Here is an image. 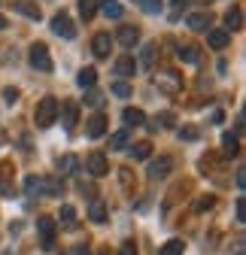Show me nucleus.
Returning <instances> with one entry per match:
<instances>
[{"label":"nucleus","mask_w":246,"mask_h":255,"mask_svg":"<svg viewBox=\"0 0 246 255\" xmlns=\"http://www.w3.org/2000/svg\"><path fill=\"white\" fill-rule=\"evenodd\" d=\"M58 110H61L58 98H43V101L37 104V110H34V122H37V128H52V125L58 122Z\"/></svg>","instance_id":"nucleus-1"},{"label":"nucleus","mask_w":246,"mask_h":255,"mask_svg":"<svg viewBox=\"0 0 246 255\" xmlns=\"http://www.w3.org/2000/svg\"><path fill=\"white\" fill-rule=\"evenodd\" d=\"M155 88L173 98V94L182 91V73H176V70H158L155 73Z\"/></svg>","instance_id":"nucleus-2"},{"label":"nucleus","mask_w":246,"mask_h":255,"mask_svg":"<svg viewBox=\"0 0 246 255\" xmlns=\"http://www.w3.org/2000/svg\"><path fill=\"white\" fill-rule=\"evenodd\" d=\"M27 61H30V67H34V70L52 73V55H49V46H46V43H34V46H30Z\"/></svg>","instance_id":"nucleus-3"},{"label":"nucleus","mask_w":246,"mask_h":255,"mask_svg":"<svg viewBox=\"0 0 246 255\" xmlns=\"http://www.w3.org/2000/svg\"><path fill=\"white\" fill-rule=\"evenodd\" d=\"M37 231H40V246L46 252L55 249V237H58V225H55V219L52 216H40L37 219Z\"/></svg>","instance_id":"nucleus-4"},{"label":"nucleus","mask_w":246,"mask_h":255,"mask_svg":"<svg viewBox=\"0 0 246 255\" xmlns=\"http://www.w3.org/2000/svg\"><path fill=\"white\" fill-rule=\"evenodd\" d=\"M52 30L58 37H64V40H73L76 37V24H73V18L67 15V12H58L55 18H52Z\"/></svg>","instance_id":"nucleus-5"},{"label":"nucleus","mask_w":246,"mask_h":255,"mask_svg":"<svg viewBox=\"0 0 246 255\" xmlns=\"http://www.w3.org/2000/svg\"><path fill=\"white\" fill-rule=\"evenodd\" d=\"M170 170H173V158L170 155H161V158H155V161H149L146 176L149 179H164V176H170Z\"/></svg>","instance_id":"nucleus-6"},{"label":"nucleus","mask_w":246,"mask_h":255,"mask_svg":"<svg viewBox=\"0 0 246 255\" xmlns=\"http://www.w3.org/2000/svg\"><path fill=\"white\" fill-rule=\"evenodd\" d=\"M85 170H88L91 176H107V173H110L107 155H104V152H91V155L85 158Z\"/></svg>","instance_id":"nucleus-7"},{"label":"nucleus","mask_w":246,"mask_h":255,"mask_svg":"<svg viewBox=\"0 0 246 255\" xmlns=\"http://www.w3.org/2000/svg\"><path fill=\"white\" fill-rule=\"evenodd\" d=\"M116 37H119V43L125 46V49H134V46L140 43V27H134V24H122Z\"/></svg>","instance_id":"nucleus-8"},{"label":"nucleus","mask_w":246,"mask_h":255,"mask_svg":"<svg viewBox=\"0 0 246 255\" xmlns=\"http://www.w3.org/2000/svg\"><path fill=\"white\" fill-rule=\"evenodd\" d=\"M0 195L12 198V161H0Z\"/></svg>","instance_id":"nucleus-9"},{"label":"nucleus","mask_w":246,"mask_h":255,"mask_svg":"<svg viewBox=\"0 0 246 255\" xmlns=\"http://www.w3.org/2000/svg\"><path fill=\"white\" fill-rule=\"evenodd\" d=\"M58 116H61V122H64V128H67V131H73V128H76V122H79V107H76L73 101H67L64 107L58 110Z\"/></svg>","instance_id":"nucleus-10"},{"label":"nucleus","mask_w":246,"mask_h":255,"mask_svg":"<svg viewBox=\"0 0 246 255\" xmlns=\"http://www.w3.org/2000/svg\"><path fill=\"white\" fill-rule=\"evenodd\" d=\"M104 131H107V116H104V113H95V116L88 119V125H85V134H88L91 140H98Z\"/></svg>","instance_id":"nucleus-11"},{"label":"nucleus","mask_w":246,"mask_h":255,"mask_svg":"<svg viewBox=\"0 0 246 255\" xmlns=\"http://www.w3.org/2000/svg\"><path fill=\"white\" fill-rule=\"evenodd\" d=\"M110 46H113V37L110 34H95V40H91V52H95L98 58H107L110 55Z\"/></svg>","instance_id":"nucleus-12"},{"label":"nucleus","mask_w":246,"mask_h":255,"mask_svg":"<svg viewBox=\"0 0 246 255\" xmlns=\"http://www.w3.org/2000/svg\"><path fill=\"white\" fill-rule=\"evenodd\" d=\"M24 195H30V198L46 195V176H27L24 179Z\"/></svg>","instance_id":"nucleus-13"},{"label":"nucleus","mask_w":246,"mask_h":255,"mask_svg":"<svg viewBox=\"0 0 246 255\" xmlns=\"http://www.w3.org/2000/svg\"><path fill=\"white\" fill-rule=\"evenodd\" d=\"M116 73H119L122 79H128V76H134V73H137V61H134L131 55H125V58H119V61H116Z\"/></svg>","instance_id":"nucleus-14"},{"label":"nucleus","mask_w":246,"mask_h":255,"mask_svg":"<svg viewBox=\"0 0 246 255\" xmlns=\"http://www.w3.org/2000/svg\"><path fill=\"white\" fill-rule=\"evenodd\" d=\"M122 119H125V125H128V128H137V125H143V122H146V113H143V110H137V107H125V110H122Z\"/></svg>","instance_id":"nucleus-15"},{"label":"nucleus","mask_w":246,"mask_h":255,"mask_svg":"<svg viewBox=\"0 0 246 255\" xmlns=\"http://www.w3.org/2000/svg\"><path fill=\"white\" fill-rule=\"evenodd\" d=\"M225 27H228V30H240V27H243V9H240V6H231V9L225 12Z\"/></svg>","instance_id":"nucleus-16"},{"label":"nucleus","mask_w":246,"mask_h":255,"mask_svg":"<svg viewBox=\"0 0 246 255\" xmlns=\"http://www.w3.org/2000/svg\"><path fill=\"white\" fill-rule=\"evenodd\" d=\"M222 152H225L228 158H234V155L240 152V137H237V134H231V131H228V134H222Z\"/></svg>","instance_id":"nucleus-17"},{"label":"nucleus","mask_w":246,"mask_h":255,"mask_svg":"<svg viewBox=\"0 0 246 255\" xmlns=\"http://www.w3.org/2000/svg\"><path fill=\"white\" fill-rule=\"evenodd\" d=\"M12 6H15V12H21V15H27V18H34V21L40 18V6L30 3V0H15Z\"/></svg>","instance_id":"nucleus-18"},{"label":"nucleus","mask_w":246,"mask_h":255,"mask_svg":"<svg viewBox=\"0 0 246 255\" xmlns=\"http://www.w3.org/2000/svg\"><path fill=\"white\" fill-rule=\"evenodd\" d=\"M119 179H122V188H125V195H134V191H137V179H134L131 167H119Z\"/></svg>","instance_id":"nucleus-19"},{"label":"nucleus","mask_w":246,"mask_h":255,"mask_svg":"<svg viewBox=\"0 0 246 255\" xmlns=\"http://www.w3.org/2000/svg\"><path fill=\"white\" fill-rule=\"evenodd\" d=\"M76 167H79V158H76V155H61V158H58V173H61V176L73 173Z\"/></svg>","instance_id":"nucleus-20"},{"label":"nucleus","mask_w":246,"mask_h":255,"mask_svg":"<svg viewBox=\"0 0 246 255\" xmlns=\"http://www.w3.org/2000/svg\"><path fill=\"white\" fill-rule=\"evenodd\" d=\"M76 82H79V88H95V82H98V70H95V67H82L79 76H76Z\"/></svg>","instance_id":"nucleus-21"},{"label":"nucleus","mask_w":246,"mask_h":255,"mask_svg":"<svg viewBox=\"0 0 246 255\" xmlns=\"http://www.w3.org/2000/svg\"><path fill=\"white\" fill-rule=\"evenodd\" d=\"M88 219L98 222V225H101V222H107V204L95 198V201H91V210H88Z\"/></svg>","instance_id":"nucleus-22"},{"label":"nucleus","mask_w":246,"mask_h":255,"mask_svg":"<svg viewBox=\"0 0 246 255\" xmlns=\"http://www.w3.org/2000/svg\"><path fill=\"white\" fill-rule=\"evenodd\" d=\"M228 30H210V34H207V43L213 46V49H225L228 46Z\"/></svg>","instance_id":"nucleus-23"},{"label":"nucleus","mask_w":246,"mask_h":255,"mask_svg":"<svg viewBox=\"0 0 246 255\" xmlns=\"http://www.w3.org/2000/svg\"><path fill=\"white\" fill-rule=\"evenodd\" d=\"M186 24H189L192 30H207V24H210V15H207V12H189Z\"/></svg>","instance_id":"nucleus-24"},{"label":"nucleus","mask_w":246,"mask_h":255,"mask_svg":"<svg viewBox=\"0 0 246 255\" xmlns=\"http://www.w3.org/2000/svg\"><path fill=\"white\" fill-rule=\"evenodd\" d=\"M176 55H179V61H186V64H198V61H201L198 46H179V49H176Z\"/></svg>","instance_id":"nucleus-25"},{"label":"nucleus","mask_w":246,"mask_h":255,"mask_svg":"<svg viewBox=\"0 0 246 255\" xmlns=\"http://www.w3.org/2000/svg\"><path fill=\"white\" fill-rule=\"evenodd\" d=\"M101 9H104V15H107V18H122V15H125V6L116 3V0H104Z\"/></svg>","instance_id":"nucleus-26"},{"label":"nucleus","mask_w":246,"mask_h":255,"mask_svg":"<svg viewBox=\"0 0 246 255\" xmlns=\"http://www.w3.org/2000/svg\"><path fill=\"white\" fill-rule=\"evenodd\" d=\"M98 3H101V0H79V15L85 21H91V18H95V12H98Z\"/></svg>","instance_id":"nucleus-27"},{"label":"nucleus","mask_w":246,"mask_h":255,"mask_svg":"<svg viewBox=\"0 0 246 255\" xmlns=\"http://www.w3.org/2000/svg\"><path fill=\"white\" fill-rule=\"evenodd\" d=\"M131 155L137 158V161H146V158L152 155V143H149V140H140V143H134V149H131Z\"/></svg>","instance_id":"nucleus-28"},{"label":"nucleus","mask_w":246,"mask_h":255,"mask_svg":"<svg viewBox=\"0 0 246 255\" xmlns=\"http://www.w3.org/2000/svg\"><path fill=\"white\" fill-rule=\"evenodd\" d=\"M182 252H186V243L182 240H167L161 246V255H182Z\"/></svg>","instance_id":"nucleus-29"},{"label":"nucleus","mask_w":246,"mask_h":255,"mask_svg":"<svg viewBox=\"0 0 246 255\" xmlns=\"http://www.w3.org/2000/svg\"><path fill=\"white\" fill-rule=\"evenodd\" d=\"M213 204H216V198L213 195H201V198H195V213H207V210H213Z\"/></svg>","instance_id":"nucleus-30"},{"label":"nucleus","mask_w":246,"mask_h":255,"mask_svg":"<svg viewBox=\"0 0 246 255\" xmlns=\"http://www.w3.org/2000/svg\"><path fill=\"white\" fill-rule=\"evenodd\" d=\"M128 146V131H116L110 134V149H125Z\"/></svg>","instance_id":"nucleus-31"},{"label":"nucleus","mask_w":246,"mask_h":255,"mask_svg":"<svg viewBox=\"0 0 246 255\" xmlns=\"http://www.w3.org/2000/svg\"><path fill=\"white\" fill-rule=\"evenodd\" d=\"M61 222H64L67 228H73V225H76V210H73L70 204H64V207H61Z\"/></svg>","instance_id":"nucleus-32"},{"label":"nucleus","mask_w":246,"mask_h":255,"mask_svg":"<svg viewBox=\"0 0 246 255\" xmlns=\"http://www.w3.org/2000/svg\"><path fill=\"white\" fill-rule=\"evenodd\" d=\"M46 195H61V179L58 176H46Z\"/></svg>","instance_id":"nucleus-33"},{"label":"nucleus","mask_w":246,"mask_h":255,"mask_svg":"<svg viewBox=\"0 0 246 255\" xmlns=\"http://www.w3.org/2000/svg\"><path fill=\"white\" fill-rule=\"evenodd\" d=\"M113 94H119V98H131V85L128 82H113Z\"/></svg>","instance_id":"nucleus-34"},{"label":"nucleus","mask_w":246,"mask_h":255,"mask_svg":"<svg viewBox=\"0 0 246 255\" xmlns=\"http://www.w3.org/2000/svg\"><path fill=\"white\" fill-rule=\"evenodd\" d=\"M155 49H158L155 43H152V46H146V49H143V67H152V61H155Z\"/></svg>","instance_id":"nucleus-35"},{"label":"nucleus","mask_w":246,"mask_h":255,"mask_svg":"<svg viewBox=\"0 0 246 255\" xmlns=\"http://www.w3.org/2000/svg\"><path fill=\"white\" fill-rule=\"evenodd\" d=\"M234 216H237V222H246V201H243V198H237V204H234Z\"/></svg>","instance_id":"nucleus-36"},{"label":"nucleus","mask_w":246,"mask_h":255,"mask_svg":"<svg viewBox=\"0 0 246 255\" xmlns=\"http://www.w3.org/2000/svg\"><path fill=\"white\" fill-rule=\"evenodd\" d=\"M155 125H161V128H170V125H173V113H167V110H164V113H158Z\"/></svg>","instance_id":"nucleus-37"},{"label":"nucleus","mask_w":246,"mask_h":255,"mask_svg":"<svg viewBox=\"0 0 246 255\" xmlns=\"http://www.w3.org/2000/svg\"><path fill=\"white\" fill-rule=\"evenodd\" d=\"M119 255H137V243L134 240H125V243H122V249H119Z\"/></svg>","instance_id":"nucleus-38"},{"label":"nucleus","mask_w":246,"mask_h":255,"mask_svg":"<svg viewBox=\"0 0 246 255\" xmlns=\"http://www.w3.org/2000/svg\"><path fill=\"white\" fill-rule=\"evenodd\" d=\"M85 101H88L91 107H101V104H104V94H101V91H88V98H85Z\"/></svg>","instance_id":"nucleus-39"},{"label":"nucleus","mask_w":246,"mask_h":255,"mask_svg":"<svg viewBox=\"0 0 246 255\" xmlns=\"http://www.w3.org/2000/svg\"><path fill=\"white\" fill-rule=\"evenodd\" d=\"M3 98H6V104H15V101H18V88H12V85L3 88Z\"/></svg>","instance_id":"nucleus-40"},{"label":"nucleus","mask_w":246,"mask_h":255,"mask_svg":"<svg viewBox=\"0 0 246 255\" xmlns=\"http://www.w3.org/2000/svg\"><path fill=\"white\" fill-rule=\"evenodd\" d=\"M143 9L146 12H158L161 9V0H143Z\"/></svg>","instance_id":"nucleus-41"},{"label":"nucleus","mask_w":246,"mask_h":255,"mask_svg":"<svg viewBox=\"0 0 246 255\" xmlns=\"http://www.w3.org/2000/svg\"><path fill=\"white\" fill-rule=\"evenodd\" d=\"M179 137H182V140H198V128H182Z\"/></svg>","instance_id":"nucleus-42"},{"label":"nucleus","mask_w":246,"mask_h":255,"mask_svg":"<svg viewBox=\"0 0 246 255\" xmlns=\"http://www.w3.org/2000/svg\"><path fill=\"white\" fill-rule=\"evenodd\" d=\"M243 182H246V173H243V170H237V188H243Z\"/></svg>","instance_id":"nucleus-43"},{"label":"nucleus","mask_w":246,"mask_h":255,"mask_svg":"<svg viewBox=\"0 0 246 255\" xmlns=\"http://www.w3.org/2000/svg\"><path fill=\"white\" fill-rule=\"evenodd\" d=\"M73 255H88V249H85V246H79V249H73Z\"/></svg>","instance_id":"nucleus-44"},{"label":"nucleus","mask_w":246,"mask_h":255,"mask_svg":"<svg viewBox=\"0 0 246 255\" xmlns=\"http://www.w3.org/2000/svg\"><path fill=\"white\" fill-rule=\"evenodd\" d=\"M3 27H6V18H3V15H0V30H3Z\"/></svg>","instance_id":"nucleus-45"}]
</instances>
